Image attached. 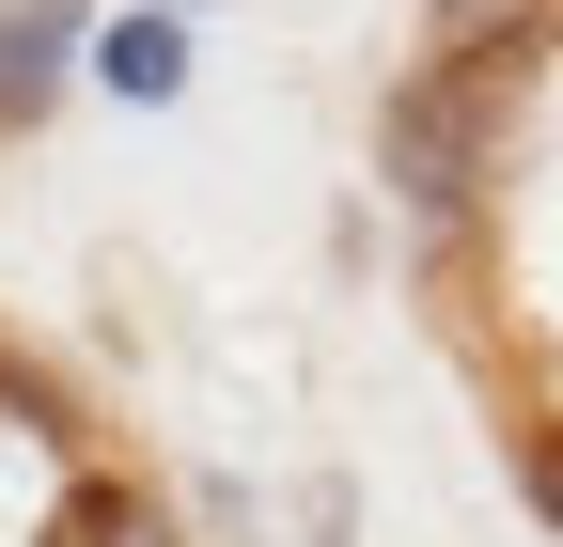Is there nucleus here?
Returning a JSON list of instances; mask_svg holds the SVG:
<instances>
[{"instance_id": "nucleus-6", "label": "nucleus", "mask_w": 563, "mask_h": 547, "mask_svg": "<svg viewBox=\"0 0 563 547\" xmlns=\"http://www.w3.org/2000/svg\"><path fill=\"white\" fill-rule=\"evenodd\" d=\"M517 501L563 532V423H532V438H517Z\"/></svg>"}, {"instance_id": "nucleus-1", "label": "nucleus", "mask_w": 563, "mask_h": 547, "mask_svg": "<svg viewBox=\"0 0 563 547\" xmlns=\"http://www.w3.org/2000/svg\"><path fill=\"white\" fill-rule=\"evenodd\" d=\"M376 172H391V203L407 220H470L485 203V172H501V94L485 79H439V63H407V79L376 94Z\"/></svg>"}, {"instance_id": "nucleus-2", "label": "nucleus", "mask_w": 563, "mask_h": 547, "mask_svg": "<svg viewBox=\"0 0 563 547\" xmlns=\"http://www.w3.org/2000/svg\"><path fill=\"white\" fill-rule=\"evenodd\" d=\"M548 47H563V0H422V63L439 79L501 94V63H548Z\"/></svg>"}, {"instance_id": "nucleus-4", "label": "nucleus", "mask_w": 563, "mask_h": 547, "mask_svg": "<svg viewBox=\"0 0 563 547\" xmlns=\"http://www.w3.org/2000/svg\"><path fill=\"white\" fill-rule=\"evenodd\" d=\"M47 547H188V516L141 485V469H79V485H63V532Z\"/></svg>"}, {"instance_id": "nucleus-3", "label": "nucleus", "mask_w": 563, "mask_h": 547, "mask_svg": "<svg viewBox=\"0 0 563 547\" xmlns=\"http://www.w3.org/2000/svg\"><path fill=\"white\" fill-rule=\"evenodd\" d=\"M95 16L79 0H0V125H47V94H63V47H79Z\"/></svg>"}, {"instance_id": "nucleus-5", "label": "nucleus", "mask_w": 563, "mask_h": 547, "mask_svg": "<svg viewBox=\"0 0 563 547\" xmlns=\"http://www.w3.org/2000/svg\"><path fill=\"white\" fill-rule=\"evenodd\" d=\"M95 79L141 94V110H173V94H188V32H173V16H110V32H95Z\"/></svg>"}]
</instances>
